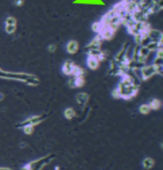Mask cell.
I'll return each instance as SVG.
<instances>
[{
	"instance_id": "cell-1",
	"label": "cell",
	"mask_w": 163,
	"mask_h": 170,
	"mask_svg": "<svg viewBox=\"0 0 163 170\" xmlns=\"http://www.w3.org/2000/svg\"><path fill=\"white\" fill-rule=\"evenodd\" d=\"M16 29H17V20H16V18L8 17L6 19V21H5V30H6V32L9 33V35H12V33H15Z\"/></svg>"
},
{
	"instance_id": "cell-14",
	"label": "cell",
	"mask_w": 163,
	"mask_h": 170,
	"mask_svg": "<svg viewBox=\"0 0 163 170\" xmlns=\"http://www.w3.org/2000/svg\"><path fill=\"white\" fill-rule=\"evenodd\" d=\"M64 116L67 119H73L74 117H75V110L73 108H67V109L64 111Z\"/></svg>"
},
{
	"instance_id": "cell-6",
	"label": "cell",
	"mask_w": 163,
	"mask_h": 170,
	"mask_svg": "<svg viewBox=\"0 0 163 170\" xmlns=\"http://www.w3.org/2000/svg\"><path fill=\"white\" fill-rule=\"evenodd\" d=\"M86 63H87V66L90 67V69H93V70H96V69L98 68V66H100V61H98V59L93 55H88L87 60H86Z\"/></svg>"
},
{
	"instance_id": "cell-16",
	"label": "cell",
	"mask_w": 163,
	"mask_h": 170,
	"mask_svg": "<svg viewBox=\"0 0 163 170\" xmlns=\"http://www.w3.org/2000/svg\"><path fill=\"white\" fill-rule=\"evenodd\" d=\"M139 110H140V112L142 114V115H147V114H150L151 108H150L149 104H142Z\"/></svg>"
},
{
	"instance_id": "cell-2",
	"label": "cell",
	"mask_w": 163,
	"mask_h": 170,
	"mask_svg": "<svg viewBox=\"0 0 163 170\" xmlns=\"http://www.w3.org/2000/svg\"><path fill=\"white\" fill-rule=\"evenodd\" d=\"M97 35H100L102 39L110 40V39H112L113 37H114V35H115V29L103 25V27H102V29L100 30V32L97 33Z\"/></svg>"
},
{
	"instance_id": "cell-15",
	"label": "cell",
	"mask_w": 163,
	"mask_h": 170,
	"mask_svg": "<svg viewBox=\"0 0 163 170\" xmlns=\"http://www.w3.org/2000/svg\"><path fill=\"white\" fill-rule=\"evenodd\" d=\"M143 166L146 169H150V168H152L154 166V160L152 159V158H145V159L143 160Z\"/></svg>"
},
{
	"instance_id": "cell-21",
	"label": "cell",
	"mask_w": 163,
	"mask_h": 170,
	"mask_svg": "<svg viewBox=\"0 0 163 170\" xmlns=\"http://www.w3.org/2000/svg\"><path fill=\"white\" fill-rule=\"evenodd\" d=\"M2 99H4V95L0 92V100H2Z\"/></svg>"
},
{
	"instance_id": "cell-17",
	"label": "cell",
	"mask_w": 163,
	"mask_h": 170,
	"mask_svg": "<svg viewBox=\"0 0 163 170\" xmlns=\"http://www.w3.org/2000/svg\"><path fill=\"white\" fill-rule=\"evenodd\" d=\"M23 132L26 135H31L34 132V126H31V125H25L23 126Z\"/></svg>"
},
{
	"instance_id": "cell-3",
	"label": "cell",
	"mask_w": 163,
	"mask_h": 170,
	"mask_svg": "<svg viewBox=\"0 0 163 170\" xmlns=\"http://www.w3.org/2000/svg\"><path fill=\"white\" fill-rule=\"evenodd\" d=\"M155 73H157V68H155L154 65L147 66V67H143V68L141 69V76H142V79H143V80H146V79H149V78L153 77Z\"/></svg>"
},
{
	"instance_id": "cell-20",
	"label": "cell",
	"mask_w": 163,
	"mask_h": 170,
	"mask_svg": "<svg viewBox=\"0 0 163 170\" xmlns=\"http://www.w3.org/2000/svg\"><path fill=\"white\" fill-rule=\"evenodd\" d=\"M55 49H56V46H55V44H51V46L48 47V50H49L51 52H53V51H55Z\"/></svg>"
},
{
	"instance_id": "cell-18",
	"label": "cell",
	"mask_w": 163,
	"mask_h": 170,
	"mask_svg": "<svg viewBox=\"0 0 163 170\" xmlns=\"http://www.w3.org/2000/svg\"><path fill=\"white\" fill-rule=\"evenodd\" d=\"M113 97H114V98H120V92H118L117 88L113 91Z\"/></svg>"
},
{
	"instance_id": "cell-10",
	"label": "cell",
	"mask_w": 163,
	"mask_h": 170,
	"mask_svg": "<svg viewBox=\"0 0 163 170\" xmlns=\"http://www.w3.org/2000/svg\"><path fill=\"white\" fill-rule=\"evenodd\" d=\"M76 100H77V102L79 104H87V101H88V95L85 92H80L77 95V97H76Z\"/></svg>"
},
{
	"instance_id": "cell-5",
	"label": "cell",
	"mask_w": 163,
	"mask_h": 170,
	"mask_svg": "<svg viewBox=\"0 0 163 170\" xmlns=\"http://www.w3.org/2000/svg\"><path fill=\"white\" fill-rule=\"evenodd\" d=\"M78 48H79V44L76 40H69L67 42V44H66V50H67L68 54H70V55L76 54Z\"/></svg>"
},
{
	"instance_id": "cell-8",
	"label": "cell",
	"mask_w": 163,
	"mask_h": 170,
	"mask_svg": "<svg viewBox=\"0 0 163 170\" xmlns=\"http://www.w3.org/2000/svg\"><path fill=\"white\" fill-rule=\"evenodd\" d=\"M75 66V63H74L72 60H66L64 62V65H63V73H65L66 76H72V72H73V68Z\"/></svg>"
},
{
	"instance_id": "cell-7",
	"label": "cell",
	"mask_w": 163,
	"mask_h": 170,
	"mask_svg": "<svg viewBox=\"0 0 163 170\" xmlns=\"http://www.w3.org/2000/svg\"><path fill=\"white\" fill-rule=\"evenodd\" d=\"M85 85V80L83 77H72L69 79V86L73 88H80Z\"/></svg>"
},
{
	"instance_id": "cell-22",
	"label": "cell",
	"mask_w": 163,
	"mask_h": 170,
	"mask_svg": "<svg viewBox=\"0 0 163 170\" xmlns=\"http://www.w3.org/2000/svg\"><path fill=\"white\" fill-rule=\"evenodd\" d=\"M0 170H11V169H9V168H0Z\"/></svg>"
},
{
	"instance_id": "cell-4",
	"label": "cell",
	"mask_w": 163,
	"mask_h": 170,
	"mask_svg": "<svg viewBox=\"0 0 163 170\" xmlns=\"http://www.w3.org/2000/svg\"><path fill=\"white\" fill-rule=\"evenodd\" d=\"M102 40H103V39L101 38V36H100V35H97L95 38L92 40V42L87 46V48L90 49V51H96V50H100V47H101V44H102Z\"/></svg>"
},
{
	"instance_id": "cell-9",
	"label": "cell",
	"mask_w": 163,
	"mask_h": 170,
	"mask_svg": "<svg viewBox=\"0 0 163 170\" xmlns=\"http://www.w3.org/2000/svg\"><path fill=\"white\" fill-rule=\"evenodd\" d=\"M149 54H150V50L147 49V48H142L139 51V54H137V59L136 60L139 61V62H144L146 60Z\"/></svg>"
},
{
	"instance_id": "cell-11",
	"label": "cell",
	"mask_w": 163,
	"mask_h": 170,
	"mask_svg": "<svg viewBox=\"0 0 163 170\" xmlns=\"http://www.w3.org/2000/svg\"><path fill=\"white\" fill-rule=\"evenodd\" d=\"M40 120H41V118H40V117H38V116H34V117H31V118L27 119V120H26V122H25V123H23L21 126H25V125H31V126L35 127V125L39 123Z\"/></svg>"
},
{
	"instance_id": "cell-13",
	"label": "cell",
	"mask_w": 163,
	"mask_h": 170,
	"mask_svg": "<svg viewBox=\"0 0 163 170\" xmlns=\"http://www.w3.org/2000/svg\"><path fill=\"white\" fill-rule=\"evenodd\" d=\"M149 106H150L151 110H159L161 108V101L159 99H152Z\"/></svg>"
},
{
	"instance_id": "cell-19",
	"label": "cell",
	"mask_w": 163,
	"mask_h": 170,
	"mask_svg": "<svg viewBox=\"0 0 163 170\" xmlns=\"http://www.w3.org/2000/svg\"><path fill=\"white\" fill-rule=\"evenodd\" d=\"M23 0H15V5L18 6V7H20V6H23Z\"/></svg>"
},
{
	"instance_id": "cell-12",
	"label": "cell",
	"mask_w": 163,
	"mask_h": 170,
	"mask_svg": "<svg viewBox=\"0 0 163 170\" xmlns=\"http://www.w3.org/2000/svg\"><path fill=\"white\" fill-rule=\"evenodd\" d=\"M85 73L84 69L83 68H80L79 66H74L73 68V72H72V76L73 77H83V75Z\"/></svg>"
}]
</instances>
